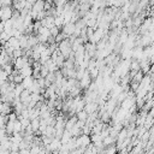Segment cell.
Returning a JSON list of instances; mask_svg holds the SVG:
<instances>
[{
    "label": "cell",
    "instance_id": "6da1fadb",
    "mask_svg": "<svg viewBox=\"0 0 154 154\" xmlns=\"http://www.w3.org/2000/svg\"><path fill=\"white\" fill-rule=\"evenodd\" d=\"M58 51L64 57V59H69L70 54L72 53V47H71L70 40L69 38H65L64 41H61L60 43H58Z\"/></svg>",
    "mask_w": 154,
    "mask_h": 154
},
{
    "label": "cell",
    "instance_id": "7a4b0ae2",
    "mask_svg": "<svg viewBox=\"0 0 154 154\" xmlns=\"http://www.w3.org/2000/svg\"><path fill=\"white\" fill-rule=\"evenodd\" d=\"M90 143H91V141H90V135L82 134L81 136L76 137V144H77V148L85 149Z\"/></svg>",
    "mask_w": 154,
    "mask_h": 154
},
{
    "label": "cell",
    "instance_id": "3957f363",
    "mask_svg": "<svg viewBox=\"0 0 154 154\" xmlns=\"http://www.w3.org/2000/svg\"><path fill=\"white\" fill-rule=\"evenodd\" d=\"M13 14V7L12 6H1L0 8V20L6 22L12 18Z\"/></svg>",
    "mask_w": 154,
    "mask_h": 154
},
{
    "label": "cell",
    "instance_id": "277c9868",
    "mask_svg": "<svg viewBox=\"0 0 154 154\" xmlns=\"http://www.w3.org/2000/svg\"><path fill=\"white\" fill-rule=\"evenodd\" d=\"M91 77H90V75H89V72L88 71H85V73L78 79V84H79V87L82 88V89H88L89 88V85L91 84Z\"/></svg>",
    "mask_w": 154,
    "mask_h": 154
},
{
    "label": "cell",
    "instance_id": "5b68a950",
    "mask_svg": "<svg viewBox=\"0 0 154 154\" xmlns=\"http://www.w3.org/2000/svg\"><path fill=\"white\" fill-rule=\"evenodd\" d=\"M75 30H76L75 23H67V24H65V25L61 28V32H63L67 38L75 34Z\"/></svg>",
    "mask_w": 154,
    "mask_h": 154
},
{
    "label": "cell",
    "instance_id": "8992f818",
    "mask_svg": "<svg viewBox=\"0 0 154 154\" xmlns=\"http://www.w3.org/2000/svg\"><path fill=\"white\" fill-rule=\"evenodd\" d=\"M12 105L10 102H1L0 101V114L2 116H8L12 112Z\"/></svg>",
    "mask_w": 154,
    "mask_h": 154
},
{
    "label": "cell",
    "instance_id": "52a82bcc",
    "mask_svg": "<svg viewBox=\"0 0 154 154\" xmlns=\"http://www.w3.org/2000/svg\"><path fill=\"white\" fill-rule=\"evenodd\" d=\"M97 108H99V105L97 102H85V106H84V111L88 113V114H91V113H95L97 112Z\"/></svg>",
    "mask_w": 154,
    "mask_h": 154
},
{
    "label": "cell",
    "instance_id": "ba28073f",
    "mask_svg": "<svg viewBox=\"0 0 154 154\" xmlns=\"http://www.w3.org/2000/svg\"><path fill=\"white\" fill-rule=\"evenodd\" d=\"M18 72H19V75H20L23 78H25V77H31V76H32V66H31V65H26V66H24L23 69H20Z\"/></svg>",
    "mask_w": 154,
    "mask_h": 154
},
{
    "label": "cell",
    "instance_id": "9c48e42d",
    "mask_svg": "<svg viewBox=\"0 0 154 154\" xmlns=\"http://www.w3.org/2000/svg\"><path fill=\"white\" fill-rule=\"evenodd\" d=\"M7 45L11 46L13 49H22L20 46H19V40L16 38V37H10L8 41H7Z\"/></svg>",
    "mask_w": 154,
    "mask_h": 154
},
{
    "label": "cell",
    "instance_id": "30bf717a",
    "mask_svg": "<svg viewBox=\"0 0 154 154\" xmlns=\"http://www.w3.org/2000/svg\"><path fill=\"white\" fill-rule=\"evenodd\" d=\"M34 77L31 76V77H25V78H23V82H22V85H23V88L24 89H30V87L32 85V83H34Z\"/></svg>",
    "mask_w": 154,
    "mask_h": 154
},
{
    "label": "cell",
    "instance_id": "8fae6325",
    "mask_svg": "<svg viewBox=\"0 0 154 154\" xmlns=\"http://www.w3.org/2000/svg\"><path fill=\"white\" fill-rule=\"evenodd\" d=\"M71 138H72L71 132L67 131V130H64V132H63V135H61V137H60V142H61V144H66Z\"/></svg>",
    "mask_w": 154,
    "mask_h": 154
},
{
    "label": "cell",
    "instance_id": "7c38bea8",
    "mask_svg": "<svg viewBox=\"0 0 154 154\" xmlns=\"http://www.w3.org/2000/svg\"><path fill=\"white\" fill-rule=\"evenodd\" d=\"M30 128H31L32 132L36 135V132L38 131V128H40V118H35V119L30 120Z\"/></svg>",
    "mask_w": 154,
    "mask_h": 154
},
{
    "label": "cell",
    "instance_id": "4fadbf2b",
    "mask_svg": "<svg viewBox=\"0 0 154 154\" xmlns=\"http://www.w3.org/2000/svg\"><path fill=\"white\" fill-rule=\"evenodd\" d=\"M116 138L114 137H112V136H107V137H105L103 140H102V144L105 146V147H108V146H113L114 143H116Z\"/></svg>",
    "mask_w": 154,
    "mask_h": 154
},
{
    "label": "cell",
    "instance_id": "5bb4252c",
    "mask_svg": "<svg viewBox=\"0 0 154 154\" xmlns=\"http://www.w3.org/2000/svg\"><path fill=\"white\" fill-rule=\"evenodd\" d=\"M88 113L84 111V109H82V111H79V112H77L76 113V117H77V120H82V122H87V119H88Z\"/></svg>",
    "mask_w": 154,
    "mask_h": 154
},
{
    "label": "cell",
    "instance_id": "9a60e30c",
    "mask_svg": "<svg viewBox=\"0 0 154 154\" xmlns=\"http://www.w3.org/2000/svg\"><path fill=\"white\" fill-rule=\"evenodd\" d=\"M23 90H24V88H23L22 83H20V84H16V85H14V88H13V94H14V97H19Z\"/></svg>",
    "mask_w": 154,
    "mask_h": 154
},
{
    "label": "cell",
    "instance_id": "2e32d148",
    "mask_svg": "<svg viewBox=\"0 0 154 154\" xmlns=\"http://www.w3.org/2000/svg\"><path fill=\"white\" fill-rule=\"evenodd\" d=\"M14 132H18V134H23L24 132V130H23V128H22V124H20V122L17 119L16 122H14V124H13V134Z\"/></svg>",
    "mask_w": 154,
    "mask_h": 154
},
{
    "label": "cell",
    "instance_id": "e0dca14e",
    "mask_svg": "<svg viewBox=\"0 0 154 154\" xmlns=\"http://www.w3.org/2000/svg\"><path fill=\"white\" fill-rule=\"evenodd\" d=\"M117 152H118V149H117V147L113 144V146L105 147V149H103V153H102V154H117Z\"/></svg>",
    "mask_w": 154,
    "mask_h": 154
},
{
    "label": "cell",
    "instance_id": "ac0fdd59",
    "mask_svg": "<svg viewBox=\"0 0 154 154\" xmlns=\"http://www.w3.org/2000/svg\"><path fill=\"white\" fill-rule=\"evenodd\" d=\"M1 69H2V70L6 72V73H7V76H10V75L13 72V70H14V69H13V64H11V63L5 64V65H4Z\"/></svg>",
    "mask_w": 154,
    "mask_h": 154
},
{
    "label": "cell",
    "instance_id": "d6986e66",
    "mask_svg": "<svg viewBox=\"0 0 154 154\" xmlns=\"http://www.w3.org/2000/svg\"><path fill=\"white\" fill-rule=\"evenodd\" d=\"M24 55V52L23 49H14L13 53H12V59H17L19 57H23Z\"/></svg>",
    "mask_w": 154,
    "mask_h": 154
},
{
    "label": "cell",
    "instance_id": "ffe728a7",
    "mask_svg": "<svg viewBox=\"0 0 154 154\" xmlns=\"http://www.w3.org/2000/svg\"><path fill=\"white\" fill-rule=\"evenodd\" d=\"M7 78H8V76H7V73L0 67V84L1 83H4V82H6L7 81Z\"/></svg>",
    "mask_w": 154,
    "mask_h": 154
},
{
    "label": "cell",
    "instance_id": "44dd1931",
    "mask_svg": "<svg viewBox=\"0 0 154 154\" xmlns=\"http://www.w3.org/2000/svg\"><path fill=\"white\" fill-rule=\"evenodd\" d=\"M60 31H61V30H60L59 28H57V26H53V28L49 29V32H51V36H52V37L58 36V34H59Z\"/></svg>",
    "mask_w": 154,
    "mask_h": 154
},
{
    "label": "cell",
    "instance_id": "7402d4cb",
    "mask_svg": "<svg viewBox=\"0 0 154 154\" xmlns=\"http://www.w3.org/2000/svg\"><path fill=\"white\" fill-rule=\"evenodd\" d=\"M7 123V116H2L0 114V129H4L5 125Z\"/></svg>",
    "mask_w": 154,
    "mask_h": 154
},
{
    "label": "cell",
    "instance_id": "603a6c76",
    "mask_svg": "<svg viewBox=\"0 0 154 154\" xmlns=\"http://www.w3.org/2000/svg\"><path fill=\"white\" fill-rule=\"evenodd\" d=\"M48 75V70H47V67L45 66V65H41V70H40V76L41 77H46Z\"/></svg>",
    "mask_w": 154,
    "mask_h": 154
},
{
    "label": "cell",
    "instance_id": "cb8c5ba5",
    "mask_svg": "<svg viewBox=\"0 0 154 154\" xmlns=\"http://www.w3.org/2000/svg\"><path fill=\"white\" fill-rule=\"evenodd\" d=\"M18 119V116L14 113V112H11L8 116H7V120L8 122H16Z\"/></svg>",
    "mask_w": 154,
    "mask_h": 154
},
{
    "label": "cell",
    "instance_id": "d4e9b609",
    "mask_svg": "<svg viewBox=\"0 0 154 154\" xmlns=\"http://www.w3.org/2000/svg\"><path fill=\"white\" fill-rule=\"evenodd\" d=\"M12 1L13 0H0V5L1 6H12Z\"/></svg>",
    "mask_w": 154,
    "mask_h": 154
},
{
    "label": "cell",
    "instance_id": "484cf974",
    "mask_svg": "<svg viewBox=\"0 0 154 154\" xmlns=\"http://www.w3.org/2000/svg\"><path fill=\"white\" fill-rule=\"evenodd\" d=\"M10 154H19V150H18V152H11Z\"/></svg>",
    "mask_w": 154,
    "mask_h": 154
},
{
    "label": "cell",
    "instance_id": "4316f807",
    "mask_svg": "<svg viewBox=\"0 0 154 154\" xmlns=\"http://www.w3.org/2000/svg\"><path fill=\"white\" fill-rule=\"evenodd\" d=\"M0 96H1V90H0Z\"/></svg>",
    "mask_w": 154,
    "mask_h": 154
},
{
    "label": "cell",
    "instance_id": "83f0119b",
    "mask_svg": "<svg viewBox=\"0 0 154 154\" xmlns=\"http://www.w3.org/2000/svg\"><path fill=\"white\" fill-rule=\"evenodd\" d=\"M65 1H71V0H65Z\"/></svg>",
    "mask_w": 154,
    "mask_h": 154
}]
</instances>
